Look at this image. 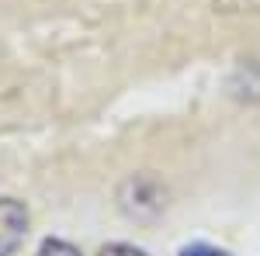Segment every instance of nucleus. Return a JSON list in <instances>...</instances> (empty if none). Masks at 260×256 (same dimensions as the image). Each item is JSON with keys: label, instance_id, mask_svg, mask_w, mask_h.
<instances>
[{"label": "nucleus", "instance_id": "1", "mask_svg": "<svg viewBox=\"0 0 260 256\" xmlns=\"http://www.w3.org/2000/svg\"><path fill=\"white\" fill-rule=\"evenodd\" d=\"M28 236V211L14 197H0V256H14Z\"/></svg>", "mask_w": 260, "mask_h": 256}, {"label": "nucleus", "instance_id": "2", "mask_svg": "<svg viewBox=\"0 0 260 256\" xmlns=\"http://www.w3.org/2000/svg\"><path fill=\"white\" fill-rule=\"evenodd\" d=\"M39 256H80V249L70 246V242H62V239H45Z\"/></svg>", "mask_w": 260, "mask_h": 256}, {"label": "nucleus", "instance_id": "3", "mask_svg": "<svg viewBox=\"0 0 260 256\" xmlns=\"http://www.w3.org/2000/svg\"><path fill=\"white\" fill-rule=\"evenodd\" d=\"M101 256H146V253L136 249V246H128V242H111V246L101 249Z\"/></svg>", "mask_w": 260, "mask_h": 256}, {"label": "nucleus", "instance_id": "4", "mask_svg": "<svg viewBox=\"0 0 260 256\" xmlns=\"http://www.w3.org/2000/svg\"><path fill=\"white\" fill-rule=\"evenodd\" d=\"M180 256H225V253H222V249H215V246L194 242V246H184V249H180Z\"/></svg>", "mask_w": 260, "mask_h": 256}]
</instances>
